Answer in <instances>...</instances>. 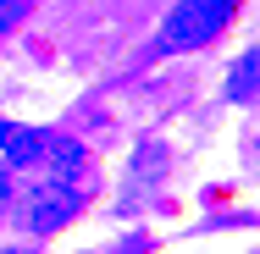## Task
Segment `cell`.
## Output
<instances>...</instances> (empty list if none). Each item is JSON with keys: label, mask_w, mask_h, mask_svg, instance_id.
Returning a JSON list of instances; mask_svg holds the SVG:
<instances>
[{"label": "cell", "mask_w": 260, "mask_h": 254, "mask_svg": "<svg viewBox=\"0 0 260 254\" xmlns=\"http://www.w3.org/2000/svg\"><path fill=\"white\" fill-rule=\"evenodd\" d=\"M83 160H89V150H83L78 138H67V133H45L39 166H45V177H50V183H67V177H78V171H83Z\"/></svg>", "instance_id": "cell-3"}, {"label": "cell", "mask_w": 260, "mask_h": 254, "mask_svg": "<svg viewBox=\"0 0 260 254\" xmlns=\"http://www.w3.org/2000/svg\"><path fill=\"white\" fill-rule=\"evenodd\" d=\"M83 210V194L72 188V183H34L22 204H17V215H22V227H28V238H45V232H61L72 215Z\"/></svg>", "instance_id": "cell-2"}, {"label": "cell", "mask_w": 260, "mask_h": 254, "mask_svg": "<svg viewBox=\"0 0 260 254\" xmlns=\"http://www.w3.org/2000/svg\"><path fill=\"white\" fill-rule=\"evenodd\" d=\"M39 150H45V133L39 127H22V122H0V155L11 171H28L39 166Z\"/></svg>", "instance_id": "cell-4"}, {"label": "cell", "mask_w": 260, "mask_h": 254, "mask_svg": "<svg viewBox=\"0 0 260 254\" xmlns=\"http://www.w3.org/2000/svg\"><path fill=\"white\" fill-rule=\"evenodd\" d=\"M160 171H166V150L160 144H139L133 150V166H127V210H139L144 188H155Z\"/></svg>", "instance_id": "cell-5"}, {"label": "cell", "mask_w": 260, "mask_h": 254, "mask_svg": "<svg viewBox=\"0 0 260 254\" xmlns=\"http://www.w3.org/2000/svg\"><path fill=\"white\" fill-rule=\"evenodd\" d=\"M22 17H28V0H0V39H6V33H17V28H22Z\"/></svg>", "instance_id": "cell-7"}, {"label": "cell", "mask_w": 260, "mask_h": 254, "mask_svg": "<svg viewBox=\"0 0 260 254\" xmlns=\"http://www.w3.org/2000/svg\"><path fill=\"white\" fill-rule=\"evenodd\" d=\"M255 83H260V55L249 50V55H238L233 72H227V100H233V105H249V100H255Z\"/></svg>", "instance_id": "cell-6"}, {"label": "cell", "mask_w": 260, "mask_h": 254, "mask_svg": "<svg viewBox=\"0 0 260 254\" xmlns=\"http://www.w3.org/2000/svg\"><path fill=\"white\" fill-rule=\"evenodd\" d=\"M6 254H28V249H6Z\"/></svg>", "instance_id": "cell-9"}, {"label": "cell", "mask_w": 260, "mask_h": 254, "mask_svg": "<svg viewBox=\"0 0 260 254\" xmlns=\"http://www.w3.org/2000/svg\"><path fill=\"white\" fill-rule=\"evenodd\" d=\"M6 204H11V166H0V221H6Z\"/></svg>", "instance_id": "cell-8"}, {"label": "cell", "mask_w": 260, "mask_h": 254, "mask_svg": "<svg viewBox=\"0 0 260 254\" xmlns=\"http://www.w3.org/2000/svg\"><path fill=\"white\" fill-rule=\"evenodd\" d=\"M233 6L238 0H177L172 17L160 22V33H155V55H183V50L210 45L233 22Z\"/></svg>", "instance_id": "cell-1"}]
</instances>
